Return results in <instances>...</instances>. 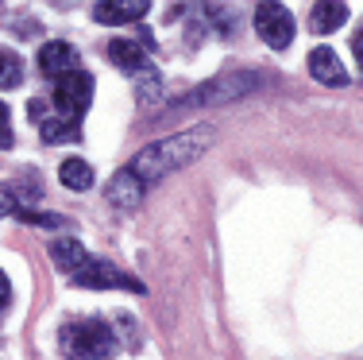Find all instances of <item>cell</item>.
<instances>
[{
  "label": "cell",
  "instance_id": "1",
  "mask_svg": "<svg viewBox=\"0 0 363 360\" xmlns=\"http://www.w3.org/2000/svg\"><path fill=\"white\" fill-rule=\"evenodd\" d=\"M213 140H217V128L197 124V128H189V132L167 136V140H159V143H147L143 151H135V156L128 159L124 170H132L143 186H155V182H162L167 175L189 167L194 159H201L205 151L213 148Z\"/></svg>",
  "mask_w": 363,
  "mask_h": 360
},
{
  "label": "cell",
  "instance_id": "2",
  "mask_svg": "<svg viewBox=\"0 0 363 360\" xmlns=\"http://www.w3.org/2000/svg\"><path fill=\"white\" fill-rule=\"evenodd\" d=\"M116 349L112 325L101 318H70L62 325V353L70 360H105Z\"/></svg>",
  "mask_w": 363,
  "mask_h": 360
},
{
  "label": "cell",
  "instance_id": "3",
  "mask_svg": "<svg viewBox=\"0 0 363 360\" xmlns=\"http://www.w3.org/2000/svg\"><path fill=\"white\" fill-rule=\"evenodd\" d=\"M259 85H263V74H255V70L220 74V78L197 85L189 97H182L174 113H182V109H205V105H228V101H240V97H247V93H255Z\"/></svg>",
  "mask_w": 363,
  "mask_h": 360
},
{
  "label": "cell",
  "instance_id": "4",
  "mask_svg": "<svg viewBox=\"0 0 363 360\" xmlns=\"http://www.w3.org/2000/svg\"><path fill=\"white\" fill-rule=\"evenodd\" d=\"M66 279H70L74 287H89V290H135V295H143L140 279H132L128 271H120L116 263H108V260H93V256H85Z\"/></svg>",
  "mask_w": 363,
  "mask_h": 360
},
{
  "label": "cell",
  "instance_id": "5",
  "mask_svg": "<svg viewBox=\"0 0 363 360\" xmlns=\"http://www.w3.org/2000/svg\"><path fill=\"white\" fill-rule=\"evenodd\" d=\"M108 58H112V66H120V70H128V74L140 78V101H143V105H151L155 89H159V70H155L151 58H147L132 39H112L108 43Z\"/></svg>",
  "mask_w": 363,
  "mask_h": 360
},
{
  "label": "cell",
  "instance_id": "6",
  "mask_svg": "<svg viewBox=\"0 0 363 360\" xmlns=\"http://www.w3.org/2000/svg\"><path fill=\"white\" fill-rule=\"evenodd\" d=\"M50 101H55L58 116L82 120L85 113H89V105H93V78L85 70L62 74V78H55V93H50Z\"/></svg>",
  "mask_w": 363,
  "mask_h": 360
},
{
  "label": "cell",
  "instance_id": "7",
  "mask_svg": "<svg viewBox=\"0 0 363 360\" xmlns=\"http://www.w3.org/2000/svg\"><path fill=\"white\" fill-rule=\"evenodd\" d=\"M255 31L271 50H286L294 43V31H298L294 28V12L282 8L279 0H259L255 4Z\"/></svg>",
  "mask_w": 363,
  "mask_h": 360
},
{
  "label": "cell",
  "instance_id": "8",
  "mask_svg": "<svg viewBox=\"0 0 363 360\" xmlns=\"http://www.w3.org/2000/svg\"><path fill=\"white\" fill-rule=\"evenodd\" d=\"M220 20L224 23H232V16L228 12H220L217 4H194L186 12V39L189 43H201L205 36H220ZM224 36H228V31H224Z\"/></svg>",
  "mask_w": 363,
  "mask_h": 360
},
{
  "label": "cell",
  "instance_id": "9",
  "mask_svg": "<svg viewBox=\"0 0 363 360\" xmlns=\"http://www.w3.org/2000/svg\"><path fill=\"white\" fill-rule=\"evenodd\" d=\"M77 70V47L66 39H50L43 43L39 50V74H47V78H62V74Z\"/></svg>",
  "mask_w": 363,
  "mask_h": 360
},
{
  "label": "cell",
  "instance_id": "10",
  "mask_svg": "<svg viewBox=\"0 0 363 360\" xmlns=\"http://www.w3.org/2000/svg\"><path fill=\"white\" fill-rule=\"evenodd\" d=\"M309 74L321 85H348V70H344V58L333 47H317L309 55Z\"/></svg>",
  "mask_w": 363,
  "mask_h": 360
},
{
  "label": "cell",
  "instance_id": "11",
  "mask_svg": "<svg viewBox=\"0 0 363 360\" xmlns=\"http://www.w3.org/2000/svg\"><path fill=\"white\" fill-rule=\"evenodd\" d=\"M147 12H151V0H101V4L93 8V16H97L101 23H135V20H143Z\"/></svg>",
  "mask_w": 363,
  "mask_h": 360
},
{
  "label": "cell",
  "instance_id": "12",
  "mask_svg": "<svg viewBox=\"0 0 363 360\" xmlns=\"http://www.w3.org/2000/svg\"><path fill=\"white\" fill-rule=\"evenodd\" d=\"M344 23H348V4H344V0H317V4L309 8V28H313L317 36H333Z\"/></svg>",
  "mask_w": 363,
  "mask_h": 360
},
{
  "label": "cell",
  "instance_id": "13",
  "mask_svg": "<svg viewBox=\"0 0 363 360\" xmlns=\"http://www.w3.org/2000/svg\"><path fill=\"white\" fill-rule=\"evenodd\" d=\"M105 194H108V202H112V205H120V209H135V205L143 202L147 186H143L140 178L132 175V170H116Z\"/></svg>",
  "mask_w": 363,
  "mask_h": 360
},
{
  "label": "cell",
  "instance_id": "14",
  "mask_svg": "<svg viewBox=\"0 0 363 360\" xmlns=\"http://www.w3.org/2000/svg\"><path fill=\"white\" fill-rule=\"evenodd\" d=\"M85 256H89V252H85V244H82V240H74V236L50 240V260H55V268L62 271V276H70V271L85 260Z\"/></svg>",
  "mask_w": 363,
  "mask_h": 360
},
{
  "label": "cell",
  "instance_id": "15",
  "mask_svg": "<svg viewBox=\"0 0 363 360\" xmlns=\"http://www.w3.org/2000/svg\"><path fill=\"white\" fill-rule=\"evenodd\" d=\"M39 136L43 143H66V140H82V128L70 116H39Z\"/></svg>",
  "mask_w": 363,
  "mask_h": 360
},
{
  "label": "cell",
  "instance_id": "16",
  "mask_svg": "<svg viewBox=\"0 0 363 360\" xmlns=\"http://www.w3.org/2000/svg\"><path fill=\"white\" fill-rule=\"evenodd\" d=\"M58 178H62L66 186H70V190H89L93 186V167L85 159H62V167H58Z\"/></svg>",
  "mask_w": 363,
  "mask_h": 360
},
{
  "label": "cell",
  "instance_id": "17",
  "mask_svg": "<svg viewBox=\"0 0 363 360\" xmlns=\"http://www.w3.org/2000/svg\"><path fill=\"white\" fill-rule=\"evenodd\" d=\"M23 82V58L16 50L0 47V89H16Z\"/></svg>",
  "mask_w": 363,
  "mask_h": 360
},
{
  "label": "cell",
  "instance_id": "18",
  "mask_svg": "<svg viewBox=\"0 0 363 360\" xmlns=\"http://www.w3.org/2000/svg\"><path fill=\"white\" fill-rule=\"evenodd\" d=\"M12 213H20V198H16V186L0 182V217H12Z\"/></svg>",
  "mask_w": 363,
  "mask_h": 360
},
{
  "label": "cell",
  "instance_id": "19",
  "mask_svg": "<svg viewBox=\"0 0 363 360\" xmlns=\"http://www.w3.org/2000/svg\"><path fill=\"white\" fill-rule=\"evenodd\" d=\"M12 113H8V105L0 101V148H12Z\"/></svg>",
  "mask_w": 363,
  "mask_h": 360
},
{
  "label": "cell",
  "instance_id": "20",
  "mask_svg": "<svg viewBox=\"0 0 363 360\" xmlns=\"http://www.w3.org/2000/svg\"><path fill=\"white\" fill-rule=\"evenodd\" d=\"M8 302H12V283H8V276L0 271V310H4Z\"/></svg>",
  "mask_w": 363,
  "mask_h": 360
},
{
  "label": "cell",
  "instance_id": "21",
  "mask_svg": "<svg viewBox=\"0 0 363 360\" xmlns=\"http://www.w3.org/2000/svg\"><path fill=\"white\" fill-rule=\"evenodd\" d=\"M352 55H356L359 66H363V28H356V36H352Z\"/></svg>",
  "mask_w": 363,
  "mask_h": 360
},
{
  "label": "cell",
  "instance_id": "22",
  "mask_svg": "<svg viewBox=\"0 0 363 360\" xmlns=\"http://www.w3.org/2000/svg\"><path fill=\"white\" fill-rule=\"evenodd\" d=\"M105 360H108V356H105Z\"/></svg>",
  "mask_w": 363,
  "mask_h": 360
}]
</instances>
